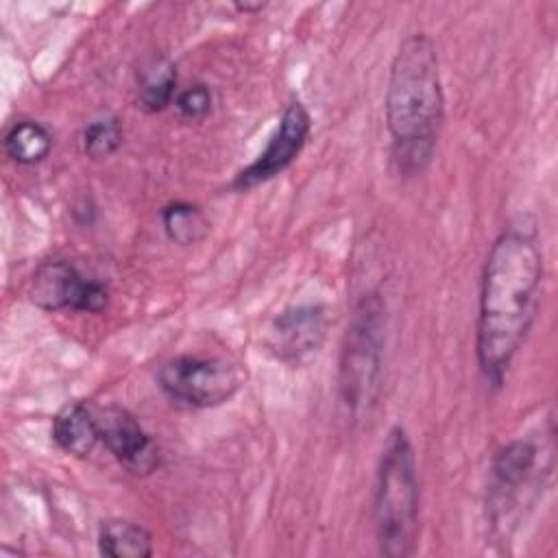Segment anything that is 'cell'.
I'll return each mask as SVG.
<instances>
[{"instance_id": "cell-2", "label": "cell", "mask_w": 558, "mask_h": 558, "mask_svg": "<svg viewBox=\"0 0 558 558\" xmlns=\"http://www.w3.org/2000/svg\"><path fill=\"white\" fill-rule=\"evenodd\" d=\"M384 109L395 170L403 177L423 172L434 157L445 120L438 52L425 33H412L399 44Z\"/></svg>"}, {"instance_id": "cell-1", "label": "cell", "mask_w": 558, "mask_h": 558, "mask_svg": "<svg viewBox=\"0 0 558 558\" xmlns=\"http://www.w3.org/2000/svg\"><path fill=\"white\" fill-rule=\"evenodd\" d=\"M543 251L532 225L506 227L484 262L475 327V355L486 384L501 386L538 307Z\"/></svg>"}, {"instance_id": "cell-5", "label": "cell", "mask_w": 558, "mask_h": 558, "mask_svg": "<svg viewBox=\"0 0 558 558\" xmlns=\"http://www.w3.org/2000/svg\"><path fill=\"white\" fill-rule=\"evenodd\" d=\"M159 390L177 405L207 410L227 403L244 384L242 371L218 355H174L155 375Z\"/></svg>"}, {"instance_id": "cell-4", "label": "cell", "mask_w": 558, "mask_h": 558, "mask_svg": "<svg viewBox=\"0 0 558 558\" xmlns=\"http://www.w3.org/2000/svg\"><path fill=\"white\" fill-rule=\"evenodd\" d=\"M384 351V303L377 292L364 294L344 333L338 362V392L342 405L360 416L368 412L379 392Z\"/></svg>"}, {"instance_id": "cell-6", "label": "cell", "mask_w": 558, "mask_h": 558, "mask_svg": "<svg viewBox=\"0 0 558 558\" xmlns=\"http://www.w3.org/2000/svg\"><path fill=\"white\" fill-rule=\"evenodd\" d=\"M26 294L44 312L100 314L109 303L102 281L85 277L72 262L52 257L41 262L28 279Z\"/></svg>"}, {"instance_id": "cell-8", "label": "cell", "mask_w": 558, "mask_h": 558, "mask_svg": "<svg viewBox=\"0 0 558 558\" xmlns=\"http://www.w3.org/2000/svg\"><path fill=\"white\" fill-rule=\"evenodd\" d=\"M100 442L133 475H148L159 469L161 453L153 436L140 418L122 405H105L96 410Z\"/></svg>"}, {"instance_id": "cell-17", "label": "cell", "mask_w": 558, "mask_h": 558, "mask_svg": "<svg viewBox=\"0 0 558 558\" xmlns=\"http://www.w3.org/2000/svg\"><path fill=\"white\" fill-rule=\"evenodd\" d=\"M211 105H214V96L205 83H194L183 92H179L174 98L177 113L190 122L203 120L211 111Z\"/></svg>"}, {"instance_id": "cell-18", "label": "cell", "mask_w": 558, "mask_h": 558, "mask_svg": "<svg viewBox=\"0 0 558 558\" xmlns=\"http://www.w3.org/2000/svg\"><path fill=\"white\" fill-rule=\"evenodd\" d=\"M235 9H238V11H244V13H246V11H255V9H264V4H262V2H257V4H235Z\"/></svg>"}, {"instance_id": "cell-10", "label": "cell", "mask_w": 558, "mask_h": 558, "mask_svg": "<svg viewBox=\"0 0 558 558\" xmlns=\"http://www.w3.org/2000/svg\"><path fill=\"white\" fill-rule=\"evenodd\" d=\"M50 436L61 451L74 458H87L100 442L96 412L83 401H68L54 414Z\"/></svg>"}, {"instance_id": "cell-9", "label": "cell", "mask_w": 558, "mask_h": 558, "mask_svg": "<svg viewBox=\"0 0 558 558\" xmlns=\"http://www.w3.org/2000/svg\"><path fill=\"white\" fill-rule=\"evenodd\" d=\"M327 329L329 316L323 305H294L270 320L266 347L281 362H301L323 347Z\"/></svg>"}, {"instance_id": "cell-3", "label": "cell", "mask_w": 558, "mask_h": 558, "mask_svg": "<svg viewBox=\"0 0 558 558\" xmlns=\"http://www.w3.org/2000/svg\"><path fill=\"white\" fill-rule=\"evenodd\" d=\"M418 473L408 432L395 425L381 447L373 490L377 549L386 558H408L418 538Z\"/></svg>"}, {"instance_id": "cell-7", "label": "cell", "mask_w": 558, "mask_h": 558, "mask_svg": "<svg viewBox=\"0 0 558 558\" xmlns=\"http://www.w3.org/2000/svg\"><path fill=\"white\" fill-rule=\"evenodd\" d=\"M310 133H312L310 111L301 100H290L283 107L279 116V124L272 131L266 148L257 155L255 161H251L246 168H242L235 174L231 187L238 192H246L281 174L301 155Z\"/></svg>"}, {"instance_id": "cell-12", "label": "cell", "mask_w": 558, "mask_h": 558, "mask_svg": "<svg viewBox=\"0 0 558 558\" xmlns=\"http://www.w3.org/2000/svg\"><path fill=\"white\" fill-rule=\"evenodd\" d=\"M98 554L107 558L153 556V534L131 519H107L98 527Z\"/></svg>"}, {"instance_id": "cell-16", "label": "cell", "mask_w": 558, "mask_h": 558, "mask_svg": "<svg viewBox=\"0 0 558 558\" xmlns=\"http://www.w3.org/2000/svg\"><path fill=\"white\" fill-rule=\"evenodd\" d=\"M122 137V122L116 116H102L85 124L81 133V150L85 157L100 161L118 153Z\"/></svg>"}, {"instance_id": "cell-11", "label": "cell", "mask_w": 558, "mask_h": 558, "mask_svg": "<svg viewBox=\"0 0 558 558\" xmlns=\"http://www.w3.org/2000/svg\"><path fill=\"white\" fill-rule=\"evenodd\" d=\"M177 98V65L155 54L137 70V107L146 113H159Z\"/></svg>"}, {"instance_id": "cell-13", "label": "cell", "mask_w": 558, "mask_h": 558, "mask_svg": "<svg viewBox=\"0 0 558 558\" xmlns=\"http://www.w3.org/2000/svg\"><path fill=\"white\" fill-rule=\"evenodd\" d=\"M538 449L530 440H510L497 453L490 462V475H493V488L499 497H504L510 490H517L532 469L536 466Z\"/></svg>"}, {"instance_id": "cell-14", "label": "cell", "mask_w": 558, "mask_h": 558, "mask_svg": "<svg viewBox=\"0 0 558 558\" xmlns=\"http://www.w3.org/2000/svg\"><path fill=\"white\" fill-rule=\"evenodd\" d=\"M52 135L37 120H20L4 133V153L20 166H35L50 155Z\"/></svg>"}, {"instance_id": "cell-15", "label": "cell", "mask_w": 558, "mask_h": 558, "mask_svg": "<svg viewBox=\"0 0 558 558\" xmlns=\"http://www.w3.org/2000/svg\"><path fill=\"white\" fill-rule=\"evenodd\" d=\"M161 227L170 242L179 246H192L209 235V218L205 211L187 201L168 203L161 209Z\"/></svg>"}]
</instances>
